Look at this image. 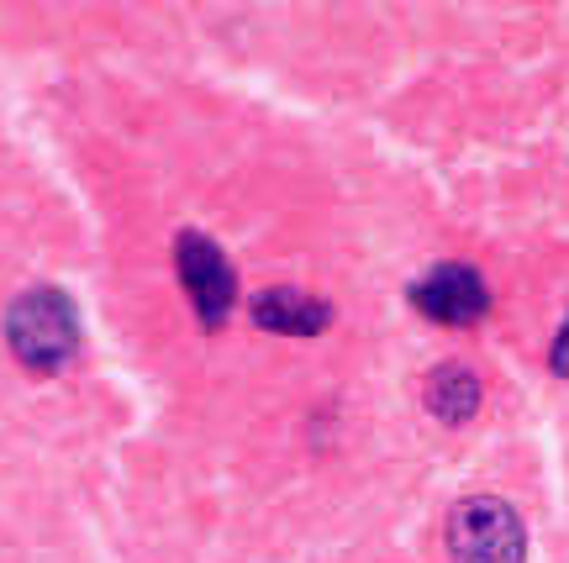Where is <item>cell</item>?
I'll return each mask as SVG.
<instances>
[{"mask_svg":"<svg viewBox=\"0 0 569 563\" xmlns=\"http://www.w3.org/2000/svg\"><path fill=\"white\" fill-rule=\"evenodd\" d=\"M448 559L453 563H528L522 516L496 495H469L448 516Z\"/></svg>","mask_w":569,"mask_h":563,"instance_id":"2","label":"cell"},{"mask_svg":"<svg viewBox=\"0 0 569 563\" xmlns=\"http://www.w3.org/2000/svg\"><path fill=\"white\" fill-rule=\"evenodd\" d=\"M480 374L469 369V363H438L432 374H427V411L448 426H465L475 411H480Z\"/></svg>","mask_w":569,"mask_h":563,"instance_id":"6","label":"cell"},{"mask_svg":"<svg viewBox=\"0 0 569 563\" xmlns=\"http://www.w3.org/2000/svg\"><path fill=\"white\" fill-rule=\"evenodd\" d=\"M253 322L280 338H317L332 326V305L322 295H306L296 284H269L253 295Z\"/></svg>","mask_w":569,"mask_h":563,"instance_id":"5","label":"cell"},{"mask_svg":"<svg viewBox=\"0 0 569 563\" xmlns=\"http://www.w3.org/2000/svg\"><path fill=\"white\" fill-rule=\"evenodd\" d=\"M174 269H180V284L190 305H196L201 326L217 332L232 316V301H238V274H232L227 253L201 232H180L174 238Z\"/></svg>","mask_w":569,"mask_h":563,"instance_id":"3","label":"cell"},{"mask_svg":"<svg viewBox=\"0 0 569 563\" xmlns=\"http://www.w3.org/2000/svg\"><path fill=\"white\" fill-rule=\"evenodd\" d=\"M6 338H11V353H17L27 369L38 374H53L59 363L74 359L80 348V316H74V301L42 284V290H27L17 305H11V322H6Z\"/></svg>","mask_w":569,"mask_h":563,"instance_id":"1","label":"cell"},{"mask_svg":"<svg viewBox=\"0 0 569 563\" xmlns=\"http://www.w3.org/2000/svg\"><path fill=\"white\" fill-rule=\"evenodd\" d=\"M411 305L422 311L427 322L469 326L490 311V290L469 263H438V269H427L422 280L411 284Z\"/></svg>","mask_w":569,"mask_h":563,"instance_id":"4","label":"cell"},{"mask_svg":"<svg viewBox=\"0 0 569 563\" xmlns=\"http://www.w3.org/2000/svg\"><path fill=\"white\" fill-rule=\"evenodd\" d=\"M549 369L559 374V380H569V316H565V326L553 332V348H549Z\"/></svg>","mask_w":569,"mask_h":563,"instance_id":"7","label":"cell"}]
</instances>
